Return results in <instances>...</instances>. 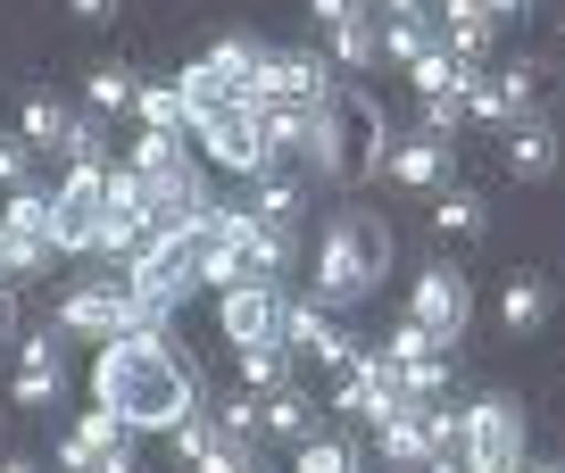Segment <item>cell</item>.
<instances>
[{"instance_id":"6da1fadb","label":"cell","mask_w":565,"mask_h":473,"mask_svg":"<svg viewBox=\"0 0 565 473\" xmlns=\"http://www.w3.org/2000/svg\"><path fill=\"white\" fill-rule=\"evenodd\" d=\"M92 407H108L141 440V432H175L183 416H200L209 390H200V366L167 341V324H141V333L100 341V357H92Z\"/></svg>"},{"instance_id":"7a4b0ae2","label":"cell","mask_w":565,"mask_h":473,"mask_svg":"<svg viewBox=\"0 0 565 473\" xmlns=\"http://www.w3.org/2000/svg\"><path fill=\"white\" fill-rule=\"evenodd\" d=\"M391 258H399L391 216L333 208V225H324V241H317V308H358V299H374L383 275H391Z\"/></svg>"},{"instance_id":"3957f363","label":"cell","mask_w":565,"mask_h":473,"mask_svg":"<svg viewBox=\"0 0 565 473\" xmlns=\"http://www.w3.org/2000/svg\"><path fill=\"white\" fill-rule=\"evenodd\" d=\"M125 282H134V299H141V324H167V315L200 291V258H192L183 233H150V241L125 258Z\"/></svg>"},{"instance_id":"277c9868","label":"cell","mask_w":565,"mask_h":473,"mask_svg":"<svg viewBox=\"0 0 565 473\" xmlns=\"http://www.w3.org/2000/svg\"><path fill=\"white\" fill-rule=\"evenodd\" d=\"M192 133H200V150H209L216 166H233V175H249V183L282 166V150H275V133H266V117H258L249 92H242V100H225V108H209Z\"/></svg>"},{"instance_id":"5b68a950","label":"cell","mask_w":565,"mask_h":473,"mask_svg":"<svg viewBox=\"0 0 565 473\" xmlns=\"http://www.w3.org/2000/svg\"><path fill=\"white\" fill-rule=\"evenodd\" d=\"M58 341H117V333H141V299H134V282L125 275H92V282H75L67 299H58V324H51Z\"/></svg>"},{"instance_id":"8992f818","label":"cell","mask_w":565,"mask_h":473,"mask_svg":"<svg viewBox=\"0 0 565 473\" xmlns=\"http://www.w3.org/2000/svg\"><path fill=\"white\" fill-rule=\"evenodd\" d=\"M407 315H416L441 350H458L466 324H475V275H466V266H449V258L416 266V282H407Z\"/></svg>"},{"instance_id":"52a82bcc","label":"cell","mask_w":565,"mask_h":473,"mask_svg":"<svg viewBox=\"0 0 565 473\" xmlns=\"http://www.w3.org/2000/svg\"><path fill=\"white\" fill-rule=\"evenodd\" d=\"M100 208H108V166H67L51 192V258H100Z\"/></svg>"},{"instance_id":"ba28073f","label":"cell","mask_w":565,"mask_h":473,"mask_svg":"<svg viewBox=\"0 0 565 473\" xmlns=\"http://www.w3.org/2000/svg\"><path fill=\"white\" fill-rule=\"evenodd\" d=\"M524 465V407L508 390H482L466 407V473H515Z\"/></svg>"},{"instance_id":"9c48e42d","label":"cell","mask_w":565,"mask_h":473,"mask_svg":"<svg viewBox=\"0 0 565 473\" xmlns=\"http://www.w3.org/2000/svg\"><path fill=\"white\" fill-rule=\"evenodd\" d=\"M58 473H141L134 432H125L108 407H84V416H75V432L58 440Z\"/></svg>"},{"instance_id":"30bf717a","label":"cell","mask_w":565,"mask_h":473,"mask_svg":"<svg viewBox=\"0 0 565 473\" xmlns=\"http://www.w3.org/2000/svg\"><path fill=\"white\" fill-rule=\"evenodd\" d=\"M324 407H333V416H350V423H366V432H374L383 416H407V407H399V383H391V357H383V350H358L350 366L333 374V399H324Z\"/></svg>"},{"instance_id":"8fae6325","label":"cell","mask_w":565,"mask_h":473,"mask_svg":"<svg viewBox=\"0 0 565 473\" xmlns=\"http://www.w3.org/2000/svg\"><path fill=\"white\" fill-rule=\"evenodd\" d=\"M249 100H341V75H333V58H317V51H266L258 58V75H249Z\"/></svg>"},{"instance_id":"7c38bea8","label":"cell","mask_w":565,"mask_h":473,"mask_svg":"<svg viewBox=\"0 0 565 473\" xmlns=\"http://www.w3.org/2000/svg\"><path fill=\"white\" fill-rule=\"evenodd\" d=\"M150 192H141V175L134 166H108V208H100V258H134L141 241H150Z\"/></svg>"},{"instance_id":"4fadbf2b","label":"cell","mask_w":565,"mask_h":473,"mask_svg":"<svg viewBox=\"0 0 565 473\" xmlns=\"http://www.w3.org/2000/svg\"><path fill=\"white\" fill-rule=\"evenodd\" d=\"M9 399H18V407H58V399H67V341H58L51 324H42V333H18Z\"/></svg>"},{"instance_id":"5bb4252c","label":"cell","mask_w":565,"mask_h":473,"mask_svg":"<svg viewBox=\"0 0 565 473\" xmlns=\"http://www.w3.org/2000/svg\"><path fill=\"white\" fill-rule=\"evenodd\" d=\"M282 350H291V357H317L324 374H341L358 357V333H341L333 308H317V299H282Z\"/></svg>"},{"instance_id":"9a60e30c","label":"cell","mask_w":565,"mask_h":473,"mask_svg":"<svg viewBox=\"0 0 565 473\" xmlns=\"http://www.w3.org/2000/svg\"><path fill=\"white\" fill-rule=\"evenodd\" d=\"M216 324H225L233 350H249V341H282V282H233V291H216Z\"/></svg>"},{"instance_id":"2e32d148","label":"cell","mask_w":565,"mask_h":473,"mask_svg":"<svg viewBox=\"0 0 565 473\" xmlns=\"http://www.w3.org/2000/svg\"><path fill=\"white\" fill-rule=\"evenodd\" d=\"M383 175L399 183V192H449V175H458V141H433V133H399L383 158Z\"/></svg>"},{"instance_id":"e0dca14e","label":"cell","mask_w":565,"mask_h":473,"mask_svg":"<svg viewBox=\"0 0 565 473\" xmlns=\"http://www.w3.org/2000/svg\"><path fill=\"white\" fill-rule=\"evenodd\" d=\"M433 34H441V51L458 58V67H482L491 42H499V18L482 0H433Z\"/></svg>"},{"instance_id":"ac0fdd59","label":"cell","mask_w":565,"mask_h":473,"mask_svg":"<svg viewBox=\"0 0 565 473\" xmlns=\"http://www.w3.org/2000/svg\"><path fill=\"white\" fill-rule=\"evenodd\" d=\"M125 166H134L150 192H175V183H200V158L183 133H134V150H125Z\"/></svg>"},{"instance_id":"d6986e66","label":"cell","mask_w":565,"mask_h":473,"mask_svg":"<svg viewBox=\"0 0 565 473\" xmlns=\"http://www.w3.org/2000/svg\"><path fill=\"white\" fill-rule=\"evenodd\" d=\"M565 166V133L548 117H515L508 125V175L515 183H548Z\"/></svg>"},{"instance_id":"ffe728a7","label":"cell","mask_w":565,"mask_h":473,"mask_svg":"<svg viewBox=\"0 0 565 473\" xmlns=\"http://www.w3.org/2000/svg\"><path fill=\"white\" fill-rule=\"evenodd\" d=\"M548 315H557V291H548L541 275H508V282H499V324H508L515 341H532Z\"/></svg>"},{"instance_id":"44dd1931","label":"cell","mask_w":565,"mask_h":473,"mask_svg":"<svg viewBox=\"0 0 565 473\" xmlns=\"http://www.w3.org/2000/svg\"><path fill=\"white\" fill-rule=\"evenodd\" d=\"M258 416H266V432H275V440H291V449L324 432V407H317V390H300V383H282L275 399H258Z\"/></svg>"},{"instance_id":"7402d4cb","label":"cell","mask_w":565,"mask_h":473,"mask_svg":"<svg viewBox=\"0 0 565 473\" xmlns=\"http://www.w3.org/2000/svg\"><path fill=\"white\" fill-rule=\"evenodd\" d=\"M324 42H333V75H366L374 58H383V9H358V18H341Z\"/></svg>"},{"instance_id":"603a6c76","label":"cell","mask_w":565,"mask_h":473,"mask_svg":"<svg viewBox=\"0 0 565 473\" xmlns=\"http://www.w3.org/2000/svg\"><path fill=\"white\" fill-rule=\"evenodd\" d=\"M374 449H383L391 473H424V456H433V440H424V407H407V416H383V423H374Z\"/></svg>"},{"instance_id":"cb8c5ba5","label":"cell","mask_w":565,"mask_h":473,"mask_svg":"<svg viewBox=\"0 0 565 473\" xmlns=\"http://www.w3.org/2000/svg\"><path fill=\"white\" fill-rule=\"evenodd\" d=\"M233 366H242V390H249V399H275V390L300 374V357L282 350V341H249V350H233Z\"/></svg>"},{"instance_id":"d4e9b609","label":"cell","mask_w":565,"mask_h":473,"mask_svg":"<svg viewBox=\"0 0 565 473\" xmlns=\"http://www.w3.org/2000/svg\"><path fill=\"white\" fill-rule=\"evenodd\" d=\"M242 208L258 216V225H300V216H308V183L275 166V175H258V183H249V200H242Z\"/></svg>"},{"instance_id":"484cf974","label":"cell","mask_w":565,"mask_h":473,"mask_svg":"<svg viewBox=\"0 0 565 473\" xmlns=\"http://www.w3.org/2000/svg\"><path fill=\"white\" fill-rule=\"evenodd\" d=\"M258 58H266V42H249V34H216L209 51H200V67H209L216 84H225L233 100H242V92H249V75H258Z\"/></svg>"},{"instance_id":"4316f807","label":"cell","mask_w":565,"mask_h":473,"mask_svg":"<svg viewBox=\"0 0 565 473\" xmlns=\"http://www.w3.org/2000/svg\"><path fill=\"white\" fill-rule=\"evenodd\" d=\"M433 233H449V241H482V233H491V200H482V192H458V183H449V192H433Z\"/></svg>"},{"instance_id":"83f0119b","label":"cell","mask_w":565,"mask_h":473,"mask_svg":"<svg viewBox=\"0 0 565 473\" xmlns=\"http://www.w3.org/2000/svg\"><path fill=\"white\" fill-rule=\"evenodd\" d=\"M58 133H67V100H51V92H25L18 100V141L25 150H58Z\"/></svg>"},{"instance_id":"f1b7e54d","label":"cell","mask_w":565,"mask_h":473,"mask_svg":"<svg viewBox=\"0 0 565 473\" xmlns=\"http://www.w3.org/2000/svg\"><path fill=\"white\" fill-rule=\"evenodd\" d=\"M491 84H499V100H508V117H532L541 92H548V58H508Z\"/></svg>"},{"instance_id":"f546056e","label":"cell","mask_w":565,"mask_h":473,"mask_svg":"<svg viewBox=\"0 0 565 473\" xmlns=\"http://www.w3.org/2000/svg\"><path fill=\"white\" fill-rule=\"evenodd\" d=\"M134 92H141V75L117 67V58H100V67L84 75V108H92V117H117V108H134Z\"/></svg>"},{"instance_id":"4dcf8cb0","label":"cell","mask_w":565,"mask_h":473,"mask_svg":"<svg viewBox=\"0 0 565 473\" xmlns=\"http://www.w3.org/2000/svg\"><path fill=\"white\" fill-rule=\"evenodd\" d=\"M58 158H67V166H108V117H92V108H67Z\"/></svg>"},{"instance_id":"1f68e13d","label":"cell","mask_w":565,"mask_h":473,"mask_svg":"<svg viewBox=\"0 0 565 473\" xmlns=\"http://www.w3.org/2000/svg\"><path fill=\"white\" fill-rule=\"evenodd\" d=\"M134 117H141V133H192V108H183L175 84H141L134 92Z\"/></svg>"},{"instance_id":"d6a6232c","label":"cell","mask_w":565,"mask_h":473,"mask_svg":"<svg viewBox=\"0 0 565 473\" xmlns=\"http://www.w3.org/2000/svg\"><path fill=\"white\" fill-rule=\"evenodd\" d=\"M399 407H441L449 399V357H416V366H391Z\"/></svg>"},{"instance_id":"836d02e7","label":"cell","mask_w":565,"mask_h":473,"mask_svg":"<svg viewBox=\"0 0 565 473\" xmlns=\"http://www.w3.org/2000/svg\"><path fill=\"white\" fill-rule=\"evenodd\" d=\"M167 449H175V465H183V473H200L216 449H225V432H216V416L200 407V416H183L175 432H167Z\"/></svg>"},{"instance_id":"e575fe53","label":"cell","mask_w":565,"mask_h":473,"mask_svg":"<svg viewBox=\"0 0 565 473\" xmlns=\"http://www.w3.org/2000/svg\"><path fill=\"white\" fill-rule=\"evenodd\" d=\"M466 75H475V67H458L449 51H424L416 67H407V84H416V100H449V92L466 100Z\"/></svg>"},{"instance_id":"d590c367","label":"cell","mask_w":565,"mask_h":473,"mask_svg":"<svg viewBox=\"0 0 565 473\" xmlns=\"http://www.w3.org/2000/svg\"><path fill=\"white\" fill-rule=\"evenodd\" d=\"M209 416H216V432L242 440V449H258V440H266V416H258V399H249V390H233V399H209Z\"/></svg>"},{"instance_id":"8d00e7d4","label":"cell","mask_w":565,"mask_h":473,"mask_svg":"<svg viewBox=\"0 0 565 473\" xmlns=\"http://www.w3.org/2000/svg\"><path fill=\"white\" fill-rule=\"evenodd\" d=\"M291 473H366V456H358L350 440L317 432V440H300V456H291Z\"/></svg>"},{"instance_id":"74e56055","label":"cell","mask_w":565,"mask_h":473,"mask_svg":"<svg viewBox=\"0 0 565 473\" xmlns=\"http://www.w3.org/2000/svg\"><path fill=\"white\" fill-rule=\"evenodd\" d=\"M383 51L399 67H416L424 51H441V34H433V18H383Z\"/></svg>"},{"instance_id":"f35d334b","label":"cell","mask_w":565,"mask_h":473,"mask_svg":"<svg viewBox=\"0 0 565 473\" xmlns=\"http://www.w3.org/2000/svg\"><path fill=\"white\" fill-rule=\"evenodd\" d=\"M42 266H51V241L0 225V282H25V275H42Z\"/></svg>"},{"instance_id":"ab89813d","label":"cell","mask_w":565,"mask_h":473,"mask_svg":"<svg viewBox=\"0 0 565 473\" xmlns=\"http://www.w3.org/2000/svg\"><path fill=\"white\" fill-rule=\"evenodd\" d=\"M0 225L51 241V192H34V183H25V192H9V200H0Z\"/></svg>"},{"instance_id":"60d3db41","label":"cell","mask_w":565,"mask_h":473,"mask_svg":"<svg viewBox=\"0 0 565 473\" xmlns=\"http://www.w3.org/2000/svg\"><path fill=\"white\" fill-rule=\"evenodd\" d=\"M383 357H391V366H416V357H449V350H441L433 333H424L416 315H399V324L383 333Z\"/></svg>"},{"instance_id":"b9f144b4","label":"cell","mask_w":565,"mask_h":473,"mask_svg":"<svg viewBox=\"0 0 565 473\" xmlns=\"http://www.w3.org/2000/svg\"><path fill=\"white\" fill-rule=\"evenodd\" d=\"M466 117H475V125H499V133H508V125H515V117H508V100H499V84H491V75H482V67L466 75Z\"/></svg>"},{"instance_id":"7bdbcfd3","label":"cell","mask_w":565,"mask_h":473,"mask_svg":"<svg viewBox=\"0 0 565 473\" xmlns=\"http://www.w3.org/2000/svg\"><path fill=\"white\" fill-rule=\"evenodd\" d=\"M25 183H34V150H25L18 133H0V200L25 192Z\"/></svg>"},{"instance_id":"ee69618b","label":"cell","mask_w":565,"mask_h":473,"mask_svg":"<svg viewBox=\"0 0 565 473\" xmlns=\"http://www.w3.org/2000/svg\"><path fill=\"white\" fill-rule=\"evenodd\" d=\"M458 125H466V100H458V92H449V100H424V125H416V133L449 141V133H458Z\"/></svg>"},{"instance_id":"f6af8a7d","label":"cell","mask_w":565,"mask_h":473,"mask_svg":"<svg viewBox=\"0 0 565 473\" xmlns=\"http://www.w3.org/2000/svg\"><path fill=\"white\" fill-rule=\"evenodd\" d=\"M358 9H374V0H308V18H317V25H324V34H333V25H341V18H358Z\"/></svg>"},{"instance_id":"bcb514c9","label":"cell","mask_w":565,"mask_h":473,"mask_svg":"<svg viewBox=\"0 0 565 473\" xmlns=\"http://www.w3.org/2000/svg\"><path fill=\"white\" fill-rule=\"evenodd\" d=\"M25 315H18V282H0V341H18Z\"/></svg>"},{"instance_id":"7dc6e473","label":"cell","mask_w":565,"mask_h":473,"mask_svg":"<svg viewBox=\"0 0 565 473\" xmlns=\"http://www.w3.org/2000/svg\"><path fill=\"white\" fill-rule=\"evenodd\" d=\"M117 9H125V0H67V18H84V25H108Z\"/></svg>"},{"instance_id":"c3c4849f","label":"cell","mask_w":565,"mask_h":473,"mask_svg":"<svg viewBox=\"0 0 565 473\" xmlns=\"http://www.w3.org/2000/svg\"><path fill=\"white\" fill-rule=\"evenodd\" d=\"M424 473H466V456L458 449H433V456H424Z\"/></svg>"},{"instance_id":"681fc988","label":"cell","mask_w":565,"mask_h":473,"mask_svg":"<svg viewBox=\"0 0 565 473\" xmlns=\"http://www.w3.org/2000/svg\"><path fill=\"white\" fill-rule=\"evenodd\" d=\"M482 9H491V18H524L532 0H482Z\"/></svg>"},{"instance_id":"f907efd6","label":"cell","mask_w":565,"mask_h":473,"mask_svg":"<svg viewBox=\"0 0 565 473\" xmlns=\"http://www.w3.org/2000/svg\"><path fill=\"white\" fill-rule=\"evenodd\" d=\"M0 473H42V465H34V456H9V465H0Z\"/></svg>"},{"instance_id":"816d5d0a","label":"cell","mask_w":565,"mask_h":473,"mask_svg":"<svg viewBox=\"0 0 565 473\" xmlns=\"http://www.w3.org/2000/svg\"><path fill=\"white\" fill-rule=\"evenodd\" d=\"M242 473H275V465H266V456H258V449H249V456H242Z\"/></svg>"},{"instance_id":"f5cc1de1","label":"cell","mask_w":565,"mask_h":473,"mask_svg":"<svg viewBox=\"0 0 565 473\" xmlns=\"http://www.w3.org/2000/svg\"><path fill=\"white\" fill-rule=\"evenodd\" d=\"M515 473H548V465H515Z\"/></svg>"},{"instance_id":"db71d44e","label":"cell","mask_w":565,"mask_h":473,"mask_svg":"<svg viewBox=\"0 0 565 473\" xmlns=\"http://www.w3.org/2000/svg\"><path fill=\"white\" fill-rule=\"evenodd\" d=\"M557 42H565V18H557Z\"/></svg>"},{"instance_id":"11a10c76","label":"cell","mask_w":565,"mask_h":473,"mask_svg":"<svg viewBox=\"0 0 565 473\" xmlns=\"http://www.w3.org/2000/svg\"><path fill=\"white\" fill-rule=\"evenodd\" d=\"M548 473H565V465H548Z\"/></svg>"}]
</instances>
